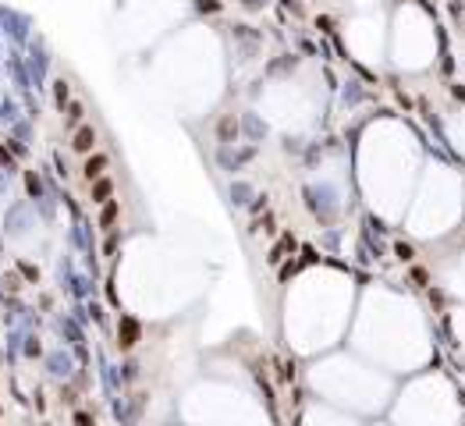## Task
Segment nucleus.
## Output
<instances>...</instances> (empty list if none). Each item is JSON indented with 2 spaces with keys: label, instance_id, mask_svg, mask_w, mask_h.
<instances>
[{
  "label": "nucleus",
  "instance_id": "nucleus-1",
  "mask_svg": "<svg viewBox=\"0 0 465 426\" xmlns=\"http://www.w3.org/2000/svg\"><path fill=\"white\" fill-rule=\"evenodd\" d=\"M92 146H96V128H92V125L78 128V132H75V149H78V153H89Z\"/></svg>",
  "mask_w": 465,
  "mask_h": 426
},
{
  "label": "nucleus",
  "instance_id": "nucleus-2",
  "mask_svg": "<svg viewBox=\"0 0 465 426\" xmlns=\"http://www.w3.org/2000/svg\"><path fill=\"white\" fill-rule=\"evenodd\" d=\"M103 167H107V156H103V153L89 156V160H85V178H89V181H92V178H100V174H103Z\"/></svg>",
  "mask_w": 465,
  "mask_h": 426
},
{
  "label": "nucleus",
  "instance_id": "nucleus-3",
  "mask_svg": "<svg viewBox=\"0 0 465 426\" xmlns=\"http://www.w3.org/2000/svg\"><path fill=\"white\" fill-rule=\"evenodd\" d=\"M107 196H110V181H96L92 185V203H103Z\"/></svg>",
  "mask_w": 465,
  "mask_h": 426
},
{
  "label": "nucleus",
  "instance_id": "nucleus-4",
  "mask_svg": "<svg viewBox=\"0 0 465 426\" xmlns=\"http://www.w3.org/2000/svg\"><path fill=\"white\" fill-rule=\"evenodd\" d=\"M121 345H125V348L135 345V323H132V320H125V341H121Z\"/></svg>",
  "mask_w": 465,
  "mask_h": 426
},
{
  "label": "nucleus",
  "instance_id": "nucleus-5",
  "mask_svg": "<svg viewBox=\"0 0 465 426\" xmlns=\"http://www.w3.org/2000/svg\"><path fill=\"white\" fill-rule=\"evenodd\" d=\"M114 217H117V203H110V206L103 210V217H100V224H103V227H110V224H114Z\"/></svg>",
  "mask_w": 465,
  "mask_h": 426
},
{
  "label": "nucleus",
  "instance_id": "nucleus-6",
  "mask_svg": "<svg viewBox=\"0 0 465 426\" xmlns=\"http://www.w3.org/2000/svg\"><path fill=\"white\" fill-rule=\"evenodd\" d=\"M64 100H68V82H57V103L64 107Z\"/></svg>",
  "mask_w": 465,
  "mask_h": 426
},
{
  "label": "nucleus",
  "instance_id": "nucleus-7",
  "mask_svg": "<svg viewBox=\"0 0 465 426\" xmlns=\"http://www.w3.org/2000/svg\"><path fill=\"white\" fill-rule=\"evenodd\" d=\"M68 117H71V121H78V117H82V103H71V110H68Z\"/></svg>",
  "mask_w": 465,
  "mask_h": 426
}]
</instances>
